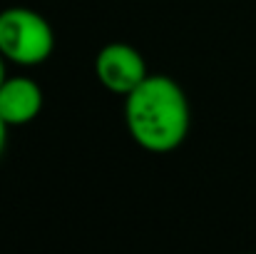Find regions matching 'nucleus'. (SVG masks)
I'll return each mask as SVG.
<instances>
[{
  "label": "nucleus",
  "instance_id": "f257e3e1",
  "mask_svg": "<svg viewBox=\"0 0 256 254\" xmlns=\"http://www.w3.org/2000/svg\"><path fill=\"white\" fill-rule=\"evenodd\" d=\"M124 122L132 140L150 152H172L189 135V100L170 75H147L124 95Z\"/></svg>",
  "mask_w": 256,
  "mask_h": 254
},
{
  "label": "nucleus",
  "instance_id": "f03ea898",
  "mask_svg": "<svg viewBox=\"0 0 256 254\" xmlns=\"http://www.w3.org/2000/svg\"><path fill=\"white\" fill-rule=\"evenodd\" d=\"M55 35L50 23L30 8H8L0 13V53L8 63L35 68L52 55Z\"/></svg>",
  "mask_w": 256,
  "mask_h": 254
},
{
  "label": "nucleus",
  "instance_id": "7ed1b4c3",
  "mask_svg": "<svg viewBox=\"0 0 256 254\" xmlns=\"http://www.w3.org/2000/svg\"><path fill=\"white\" fill-rule=\"evenodd\" d=\"M94 75L110 92L130 95L150 73L140 50H134L127 43H110L94 58Z\"/></svg>",
  "mask_w": 256,
  "mask_h": 254
},
{
  "label": "nucleus",
  "instance_id": "20e7f679",
  "mask_svg": "<svg viewBox=\"0 0 256 254\" xmlns=\"http://www.w3.org/2000/svg\"><path fill=\"white\" fill-rule=\"evenodd\" d=\"M42 90L40 85L25 75L5 78L0 85V117L10 127H20L32 122L42 110Z\"/></svg>",
  "mask_w": 256,
  "mask_h": 254
},
{
  "label": "nucleus",
  "instance_id": "39448f33",
  "mask_svg": "<svg viewBox=\"0 0 256 254\" xmlns=\"http://www.w3.org/2000/svg\"><path fill=\"white\" fill-rule=\"evenodd\" d=\"M8 127H10V125L0 117V157H2L5 150H8Z\"/></svg>",
  "mask_w": 256,
  "mask_h": 254
},
{
  "label": "nucleus",
  "instance_id": "423d86ee",
  "mask_svg": "<svg viewBox=\"0 0 256 254\" xmlns=\"http://www.w3.org/2000/svg\"><path fill=\"white\" fill-rule=\"evenodd\" d=\"M5 63H8V60H5V55L0 53V85L5 83V78H8V73H5Z\"/></svg>",
  "mask_w": 256,
  "mask_h": 254
}]
</instances>
